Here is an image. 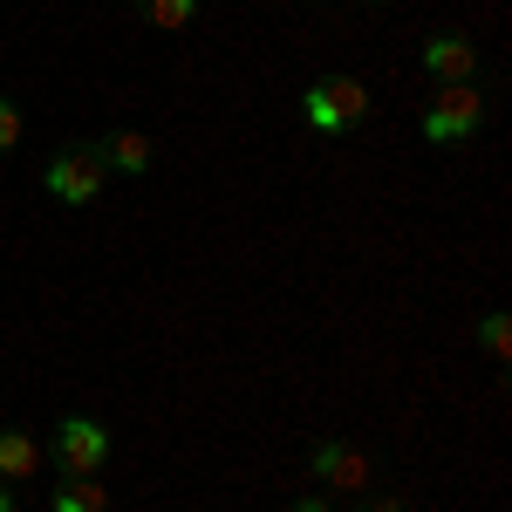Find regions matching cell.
<instances>
[{
  "instance_id": "obj_15",
  "label": "cell",
  "mask_w": 512,
  "mask_h": 512,
  "mask_svg": "<svg viewBox=\"0 0 512 512\" xmlns=\"http://www.w3.org/2000/svg\"><path fill=\"white\" fill-rule=\"evenodd\" d=\"M0 512H14V492H7V485H0Z\"/></svg>"
},
{
  "instance_id": "obj_14",
  "label": "cell",
  "mask_w": 512,
  "mask_h": 512,
  "mask_svg": "<svg viewBox=\"0 0 512 512\" xmlns=\"http://www.w3.org/2000/svg\"><path fill=\"white\" fill-rule=\"evenodd\" d=\"M287 512H328V499H294Z\"/></svg>"
},
{
  "instance_id": "obj_12",
  "label": "cell",
  "mask_w": 512,
  "mask_h": 512,
  "mask_svg": "<svg viewBox=\"0 0 512 512\" xmlns=\"http://www.w3.org/2000/svg\"><path fill=\"white\" fill-rule=\"evenodd\" d=\"M14 144H21V103L0 96V151H14Z\"/></svg>"
},
{
  "instance_id": "obj_9",
  "label": "cell",
  "mask_w": 512,
  "mask_h": 512,
  "mask_svg": "<svg viewBox=\"0 0 512 512\" xmlns=\"http://www.w3.org/2000/svg\"><path fill=\"white\" fill-rule=\"evenodd\" d=\"M55 512H110V492L96 478H62L55 485Z\"/></svg>"
},
{
  "instance_id": "obj_8",
  "label": "cell",
  "mask_w": 512,
  "mask_h": 512,
  "mask_svg": "<svg viewBox=\"0 0 512 512\" xmlns=\"http://www.w3.org/2000/svg\"><path fill=\"white\" fill-rule=\"evenodd\" d=\"M41 444L28 431H0V478H35Z\"/></svg>"
},
{
  "instance_id": "obj_11",
  "label": "cell",
  "mask_w": 512,
  "mask_h": 512,
  "mask_svg": "<svg viewBox=\"0 0 512 512\" xmlns=\"http://www.w3.org/2000/svg\"><path fill=\"white\" fill-rule=\"evenodd\" d=\"M478 335H485V349L499 355V362L512 355V321H506V315H485V328H478Z\"/></svg>"
},
{
  "instance_id": "obj_4",
  "label": "cell",
  "mask_w": 512,
  "mask_h": 512,
  "mask_svg": "<svg viewBox=\"0 0 512 512\" xmlns=\"http://www.w3.org/2000/svg\"><path fill=\"white\" fill-rule=\"evenodd\" d=\"M478 117H485V96H478L472 82H444L431 103V117H424V137L431 144H451V137H472Z\"/></svg>"
},
{
  "instance_id": "obj_10",
  "label": "cell",
  "mask_w": 512,
  "mask_h": 512,
  "mask_svg": "<svg viewBox=\"0 0 512 512\" xmlns=\"http://www.w3.org/2000/svg\"><path fill=\"white\" fill-rule=\"evenodd\" d=\"M192 14H198V0H151V21L158 28H185Z\"/></svg>"
},
{
  "instance_id": "obj_6",
  "label": "cell",
  "mask_w": 512,
  "mask_h": 512,
  "mask_svg": "<svg viewBox=\"0 0 512 512\" xmlns=\"http://www.w3.org/2000/svg\"><path fill=\"white\" fill-rule=\"evenodd\" d=\"M424 69L437 82H472L478 76V41L472 35H431L424 41Z\"/></svg>"
},
{
  "instance_id": "obj_5",
  "label": "cell",
  "mask_w": 512,
  "mask_h": 512,
  "mask_svg": "<svg viewBox=\"0 0 512 512\" xmlns=\"http://www.w3.org/2000/svg\"><path fill=\"white\" fill-rule=\"evenodd\" d=\"M308 472H315L321 485H335V492H362V485H369V451H362V444H342V437H321Z\"/></svg>"
},
{
  "instance_id": "obj_13",
  "label": "cell",
  "mask_w": 512,
  "mask_h": 512,
  "mask_svg": "<svg viewBox=\"0 0 512 512\" xmlns=\"http://www.w3.org/2000/svg\"><path fill=\"white\" fill-rule=\"evenodd\" d=\"M362 512H410V506H403V499H369Z\"/></svg>"
},
{
  "instance_id": "obj_3",
  "label": "cell",
  "mask_w": 512,
  "mask_h": 512,
  "mask_svg": "<svg viewBox=\"0 0 512 512\" xmlns=\"http://www.w3.org/2000/svg\"><path fill=\"white\" fill-rule=\"evenodd\" d=\"M103 158L89 151V144H69V151H55V164H48V192L62 198V205H96V192H103Z\"/></svg>"
},
{
  "instance_id": "obj_2",
  "label": "cell",
  "mask_w": 512,
  "mask_h": 512,
  "mask_svg": "<svg viewBox=\"0 0 512 512\" xmlns=\"http://www.w3.org/2000/svg\"><path fill=\"white\" fill-rule=\"evenodd\" d=\"M301 110H308V123H315V130H328V137H335V130H349V123L369 117V89H362L355 76H328V82H315V89L301 96Z\"/></svg>"
},
{
  "instance_id": "obj_7",
  "label": "cell",
  "mask_w": 512,
  "mask_h": 512,
  "mask_svg": "<svg viewBox=\"0 0 512 512\" xmlns=\"http://www.w3.org/2000/svg\"><path fill=\"white\" fill-rule=\"evenodd\" d=\"M89 151L103 158V171H130V178H137V171L151 164V137H137V130H123V137H110V144H89Z\"/></svg>"
},
{
  "instance_id": "obj_1",
  "label": "cell",
  "mask_w": 512,
  "mask_h": 512,
  "mask_svg": "<svg viewBox=\"0 0 512 512\" xmlns=\"http://www.w3.org/2000/svg\"><path fill=\"white\" fill-rule=\"evenodd\" d=\"M41 458L62 478H96L110 465V431H103L96 417H62V424H55V444H48Z\"/></svg>"
}]
</instances>
